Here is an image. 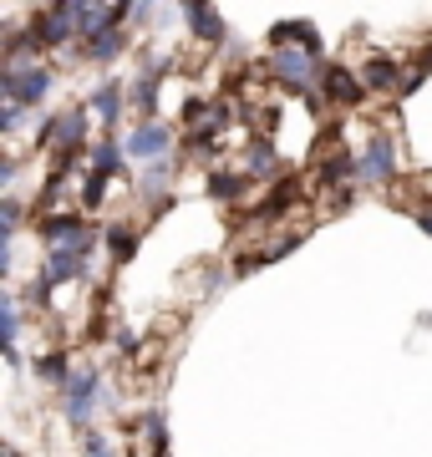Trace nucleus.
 <instances>
[{
  "mask_svg": "<svg viewBox=\"0 0 432 457\" xmlns=\"http://www.w3.org/2000/svg\"><path fill=\"white\" fill-rule=\"evenodd\" d=\"M36 234L51 249H77V254H92V245H97V228L87 224L82 213H41Z\"/></svg>",
  "mask_w": 432,
  "mask_h": 457,
  "instance_id": "1",
  "label": "nucleus"
},
{
  "mask_svg": "<svg viewBox=\"0 0 432 457\" xmlns=\"http://www.w3.org/2000/svg\"><path fill=\"white\" fill-rule=\"evenodd\" d=\"M0 92H5V102H16V107H36V102L51 92V71L41 62L5 66V71H0Z\"/></svg>",
  "mask_w": 432,
  "mask_h": 457,
  "instance_id": "2",
  "label": "nucleus"
},
{
  "mask_svg": "<svg viewBox=\"0 0 432 457\" xmlns=\"http://www.w3.org/2000/svg\"><path fill=\"white\" fill-rule=\"evenodd\" d=\"M67 279H92V264H87V254H77V249H51L46 254V275L31 285V300L41 305L56 285H67Z\"/></svg>",
  "mask_w": 432,
  "mask_h": 457,
  "instance_id": "3",
  "label": "nucleus"
},
{
  "mask_svg": "<svg viewBox=\"0 0 432 457\" xmlns=\"http://www.w3.org/2000/svg\"><path fill=\"white\" fill-rule=\"evenodd\" d=\"M275 77H280L290 92H311V87H320V77H326V66H320V56H311V51H295V46H285L275 51Z\"/></svg>",
  "mask_w": 432,
  "mask_h": 457,
  "instance_id": "4",
  "label": "nucleus"
},
{
  "mask_svg": "<svg viewBox=\"0 0 432 457\" xmlns=\"http://www.w3.org/2000/svg\"><path fill=\"white\" fill-rule=\"evenodd\" d=\"M97 386H102V376L92 371V366H87V371H71V381L67 386H62V392H67V417L77 427H92V407H97Z\"/></svg>",
  "mask_w": 432,
  "mask_h": 457,
  "instance_id": "5",
  "label": "nucleus"
},
{
  "mask_svg": "<svg viewBox=\"0 0 432 457\" xmlns=\"http://www.w3.org/2000/svg\"><path fill=\"white\" fill-rule=\"evenodd\" d=\"M128 158H137V163H163V153L173 147V132H168V122H143V128L128 132Z\"/></svg>",
  "mask_w": 432,
  "mask_h": 457,
  "instance_id": "6",
  "label": "nucleus"
},
{
  "mask_svg": "<svg viewBox=\"0 0 432 457\" xmlns=\"http://www.w3.org/2000/svg\"><path fill=\"white\" fill-rule=\"evenodd\" d=\"M31 31L41 46H67L71 36H77V21H71V0H62V5H46L41 16L31 21Z\"/></svg>",
  "mask_w": 432,
  "mask_h": 457,
  "instance_id": "7",
  "label": "nucleus"
},
{
  "mask_svg": "<svg viewBox=\"0 0 432 457\" xmlns=\"http://www.w3.org/2000/svg\"><path fill=\"white\" fill-rule=\"evenodd\" d=\"M392 173H397V153H392V143H386V137L366 143V153L356 158V179L361 183H392Z\"/></svg>",
  "mask_w": 432,
  "mask_h": 457,
  "instance_id": "8",
  "label": "nucleus"
},
{
  "mask_svg": "<svg viewBox=\"0 0 432 457\" xmlns=\"http://www.w3.org/2000/svg\"><path fill=\"white\" fill-rule=\"evenodd\" d=\"M270 46H275V51L295 46V51L320 56V31H316V26H305V21H280V26H270Z\"/></svg>",
  "mask_w": 432,
  "mask_h": 457,
  "instance_id": "9",
  "label": "nucleus"
},
{
  "mask_svg": "<svg viewBox=\"0 0 432 457\" xmlns=\"http://www.w3.org/2000/svg\"><path fill=\"white\" fill-rule=\"evenodd\" d=\"M183 16H188V31L199 36V41H209V46H219V41H224V16H219L214 5L188 0V5H183Z\"/></svg>",
  "mask_w": 432,
  "mask_h": 457,
  "instance_id": "10",
  "label": "nucleus"
},
{
  "mask_svg": "<svg viewBox=\"0 0 432 457\" xmlns=\"http://www.w3.org/2000/svg\"><path fill=\"white\" fill-rule=\"evenodd\" d=\"M122 46H128V36H122V26H102L92 41H82V56L87 62H112V56H122Z\"/></svg>",
  "mask_w": 432,
  "mask_h": 457,
  "instance_id": "11",
  "label": "nucleus"
},
{
  "mask_svg": "<svg viewBox=\"0 0 432 457\" xmlns=\"http://www.w3.org/2000/svg\"><path fill=\"white\" fill-rule=\"evenodd\" d=\"M320 92L336 102H361V82L351 77L346 66H326V77H320Z\"/></svg>",
  "mask_w": 432,
  "mask_h": 457,
  "instance_id": "12",
  "label": "nucleus"
},
{
  "mask_svg": "<svg viewBox=\"0 0 432 457\" xmlns=\"http://www.w3.org/2000/svg\"><path fill=\"white\" fill-rule=\"evenodd\" d=\"M295 198H300V179H295V173H285V179H280V188H275V194H270L265 204H260V209L250 213V219H254V224H260V219H275V213H280V209H290Z\"/></svg>",
  "mask_w": 432,
  "mask_h": 457,
  "instance_id": "13",
  "label": "nucleus"
},
{
  "mask_svg": "<svg viewBox=\"0 0 432 457\" xmlns=\"http://www.w3.org/2000/svg\"><path fill=\"white\" fill-rule=\"evenodd\" d=\"M361 77H366V87H371V92H392V87L407 82V77L397 71V62H386V56H371V62L361 66Z\"/></svg>",
  "mask_w": 432,
  "mask_h": 457,
  "instance_id": "14",
  "label": "nucleus"
},
{
  "mask_svg": "<svg viewBox=\"0 0 432 457\" xmlns=\"http://www.w3.org/2000/svg\"><path fill=\"white\" fill-rule=\"evenodd\" d=\"M351 179H356V158H351V153H331V158L320 163V183H326V188H341V194H346Z\"/></svg>",
  "mask_w": 432,
  "mask_h": 457,
  "instance_id": "15",
  "label": "nucleus"
},
{
  "mask_svg": "<svg viewBox=\"0 0 432 457\" xmlns=\"http://www.w3.org/2000/svg\"><path fill=\"white\" fill-rule=\"evenodd\" d=\"M87 143V112L82 107H71L67 117H62V137H56V153H82Z\"/></svg>",
  "mask_w": 432,
  "mask_h": 457,
  "instance_id": "16",
  "label": "nucleus"
},
{
  "mask_svg": "<svg viewBox=\"0 0 432 457\" xmlns=\"http://www.w3.org/2000/svg\"><path fill=\"white\" fill-rule=\"evenodd\" d=\"M122 97H128V92H122V82H102L97 92H92V107H97V117L107 122V128L122 117Z\"/></svg>",
  "mask_w": 432,
  "mask_h": 457,
  "instance_id": "17",
  "label": "nucleus"
},
{
  "mask_svg": "<svg viewBox=\"0 0 432 457\" xmlns=\"http://www.w3.org/2000/svg\"><path fill=\"white\" fill-rule=\"evenodd\" d=\"M245 188H250V173H209V198L219 204H234Z\"/></svg>",
  "mask_w": 432,
  "mask_h": 457,
  "instance_id": "18",
  "label": "nucleus"
},
{
  "mask_svg": "<svg viewBox=\"0 0 432 457\" xmlns=\"http://www.w3.org/2000/svg\"><path fill=\"white\" fill-rule=\"evenodd\" d=\"M102 239H107V249H112V260H133L137 254V228H128V224H107Z\"/></svg>",
  "mask_w": 432,
  "mask_h": 457,
  "instance_id": "19",
  "label": "nucleus"
},
{
  "mask_svg": "<svg viewBox=\"0 0 432 457\" xmlns=\"http://www.w3.org/2000/svg\"><path fill=\"white\" fill-rule=\"evenodd\" d=\"M122 153H128L122 143H97V147H92V173H97V179L122 173Z\"/></svg>",
  "mask_w": 432,
  "mask_h": 457,
  "instance_id": "20",
  "label": "nucleus"
},
{
  "mask_svg": "<svg viewBox=\"0 0 432 457\" xmlns=\"http://www.w3.org/2000/svg\"><path fill=\"white\" fill-rule=\"evenodd\" d=\"M0 320H5V361H21L16 341H21V305L16 300H0Z\"/></svg>",
  "mask_w": 432,
  "mask_h": 457,
  "instance_id": "21",
  "label": "nucleus"
},
{
  "mask_svg": "<svg viewBox=\"0 0 432 457\" xmlns=\"http://www.w3.org/2000/svg\"><path fill=\"white\" fill-rule=\"evenodd\" d=\"M36 376H41V381H56V386H67V381H71L67 351H51V356H41V361H36Z\"/></svg>",
  "mask_w": 432,
  "mask_h": 457,
  "instance_id": "22",
  "label": "nucleus"
},
{
  "mask_svg": "<svg viewBox=\"0 0 432 457\" xmlns=\"http://www.w3.org/2000/svg\"><path fill=\"white\" fill-rule=\"evenodd\" d=\"M275 147L270 143H250V158H245V173H250V179H270V173H275Z\"/></svg>",
  "mask_w": 432,
  "mask_h": 457,
  "instance_id": "23",
  "label": "nucleus"
},
{
  "mask_svg": "<svg viewBox=\"0 0 432 457\" xmlns=\"http://www.w3.org/2000/svg\"><path fill=\"white\" fill-rule=\"evenodd\" d=\"M128 97H133V107L153 122V112H158V82H153V77H137V82L128 87Z\"/></svg>",
  "mask_w": 432,
  "mask_h": 457,
  "instance_id": "24",
  "label": "nucleus"
},
{
  "mask_svg": "<svg viewBox=\"0 0 432 457\" xmlns=\"http://www.w3.org/2000/svg\"><path fill=\"white\" fill-rule=\"evenodd\" d=\"M234 122V112H229V102H209V117H204V128H194V132H209V137H219V132Z\"/></svg>",
  "mask_w": 432,
  "mask_h": 457,
  "instance_id": "25",
  "label": "nucleus"
},
{
  "mask_svg": "<svg viewBox=\"0 0 432 457\" xmlns=\"http://www.w3.org/2000/svg\"><path fill=\"white\" fill-rule=\"evenodd\" d=\"M168 173H173L168 163H148V173H143V194H148V198H158V194L168 188Z\"/></svg>",
  "mask_w": 432,
  "mask_h": 457,
  "instance_id": "26",
  "label": "nucleus"
},
{
  "mask_svg": "<svg viewBox=\"0 0 432 457\" xmlns=\"http://www.w3.org/2000/svg\"><path fill=\"white\" fill-rule=\"evenodd\" d=\"M16 224H21V204L16 198H5V204H0V239H5V245L16 239Z\"/></svg>",
  "mask_w": 432,
  "mask_h": 457,
  "instance_id": "27",
  "label": "nucleus"
},
{
  "mask_svg": "<svg viewBox=\"0 0 432 457\" xmlns=\"http://www.w3.org/2000/svg\"><path fill=\"white\" fill-rule=\"evenodd\" d=\"M102 198H107V179H97V173H87V183H82V209H97Z\"/></svg>",
  "mask_w": 432,
  "mask_h": 457,
  "instance_id": "28",
  "label": "nucleus"
},
{
  "mask_svg": "<svg viewBox=\"0 0 432 457\" xmlns=\"http://www.w3.org/2000/svg\"><path fill=\"white\" fill-rule=\"evenodd\" d=\"M82 453L87 457H112V447H107V437H102V432H92V427H87V432H82Z\"/></svg>",
  "mask_w": 432,
  "mask_h": 457,
  "instance_id": "29",
  "label": "nucleus"
},
{
  "mask_svg": "<svg viewBox=\"0 0 432 457\" xmlns=\"http://www.w3.org/2000/svg\"><path fill=\"white\" fill-rule=\"evenodd\" d=\"M173 66H179L173 56H148V77L153 82H158V77H173Z\"/></svg>",
  "mask_w": 432,
  "mask_h": 457,
  "instance_id": "30",
  "label": "nucleus"
},
{
  "mask_svg": "<svg viewBox=\"0 0 432 457\" xmlns=\"http://www.w3.org/2000/svg\"><path fill=\"white\" fill-rule=\"evenodd\" d=\"M16 128H21V107L5 102V107H0V132H16Z\"/></svg>",
  "mask_w": 432,
  "mask_h": 457,
  "instance_id": "31",
  "label": "nucleus"
},
{
  "mask_svg": "<svg viewBox=\"0 0 432 457\" xmlns=\"http://www.w3.org/2000/svg\"><path fill=\"white\" fill-rule=\"evenodd\" d=\"M417 224H422V228H428V234H432V213H417Z\"/></svg>",
  "mask_w": 432,
  "mask_h": 457,
  "instance_id": "32",
  "label": "nucleus"
},
{
  "mask_svg": "<svg viewBox=\"0 0 432 457\" xmlns=\"http://www.w3.org/2000/svg\"><path fill=\"white\" fill-rule=\"evenodd\" d=\"M153 457H168V447H153Z\"/></svg>",
  "mask_w": 432,
  "mask_h": 457,
  "instance_id": "33",
  "label": "nucleus"
},
{
  "mask_svg": "<svg viewBox=\"0 0 432 457\" xmlns=\"http://www.w3.org/2000/svg\"><path fill=\"white\" fill-rule=\"evenodd\" d=\"M5 457H21V453H16V447H5Z\"/></svg>",
  "mask_w": 432,
  "mask_h": 457,
  "instance_id": "34",
  "label": "nucleus"
}]
</instances>
